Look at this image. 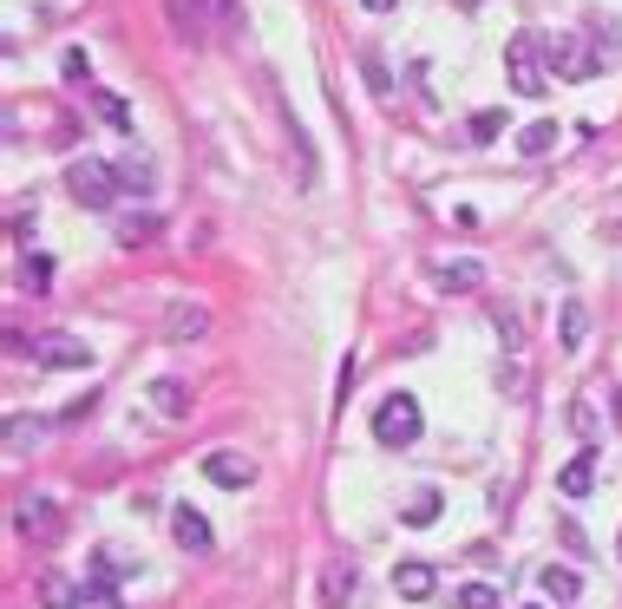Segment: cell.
Segmentation results:
<instances>
[{
    "mask_svg": "<svg viewBox=\"0 0 622 609\" xmlns=\"http://www.w3.org/2000/svg\"><path fill=\"white\" fill-rule=\"evenodd\" d=\"M505 72H512V92L544 98V92H551V59H544V39H538V33H512V39H505Z\"/></svg>",
    "mask_w": 622,
    "mask_h": 609,
    "instance_id": "cell-1",
    "label": "cell"
},
{
    "mask_svg": "<svg viewBox=\"0 0 622 609\" xmlns=\"http://www.w3.org/2000/svg\"><path fill=\"white\" fill-rule=\"evenodd\" d=\"M118 184H125V177H118L105 157H72V164H66V190H72L85 210H112Z\"/></svg>",
    "mask_w": 622,
    "mask_h": 609,
    "instance_id": "cell-2",
    "label": "cell"
},
{
    "mask_svg": "<svg viewBox=\"0 0 622 609\" xmlns=\"http://www.w3.org/2000/svg\"><path fill=\"white\" fill-rule=\"evenodd\" d=\"M544 59H551V72H558V79H571V85L603 72V52H590V46H584V33H551V39H544Z\"/></svg>",
    "mask_w": 622,
    "mask_h": 609,
    "instance_id": "cell-3",
    "label": "cell"
},
{
    "mask_svg": "<svg viewBox=\"0 0 622 609\" xmlns=\"http://www.w3.org/2000/svg\"><path fill=\"white\" fill-rule=\"evenodd\" d=\"M374 440H380L387 453L413 446V440H420V400H413V394H394V400H380V413H374Z\"/></svg>",
    "mask_w": 622,
    "mask_h": 609,
    "instance_id": "cell-4",
    "label": "cell"
},
{
    "mask_svg": "<svg viewBox=\"0 0 622 609\" xmlns=\"http://www.w3.org/2000/svg\"><path fill=\"white\" fill-rule=\"evenodd\" d=\"M26 354L39 367H92V348L79 335H39V341H26Z\"/></svg>",
    "mask_w": 622,
    "mask_h": 609,
    "instance_id": "cell-5",
    "label": "cell"
},
{
    "mask_svg": "<svg viewBox=\"0 0 622 609\" xmlns=\"http://www.w3.org/2000/svg\"><path fill=\"white\" fill-rule=\"evenodd\" d=\"M20 538L52 544V538H59V505H52V499H20Z\"/></svg>",
    "mask_w": 622,
    "mask_h": 609,
    "instance_id": "cell-6",
    "label": "cell"
},
{
    "mask_svg": "<svg viewBox=\"0 0 622 609\" xmlns=\"http://www.w3.org/2000/svg\"><path fill=\"white\" fill-rule=\"evenodd\" d=\"M171 538H177L190 558H203V551L216 544V538H210V525H203V512H190V505H177V512H171Z\"/></svg>",
    "mask_w": 622,
    "mask_h": 609,
    "instance_id": "cell-7",
    "label": "cell"
},
{
    "mask_svg": "<svg viewBox=\"0 0 622 609\" xmlns=\"http://www.w3.org/2000/svg\"><path fill=\"white\" fill-rule=\"evenodd\" d=\"M203 479H216V485H230V492H243V485L256 479V466H249L243 453H210V459H203Z\"/></svg>",
    "mask_w": 622,
    "mask_h": 609,
    "instance_id": "cell-8",
    "label": "cell"
},
{
    "mask_svg": "<svg viewBox=\"0 0 622 609\" xmlns=\"http://www.w3.org/2000/svg\"><path fill=\"white\" fill-rule=\"evenodd\" d=\"M394 590H400V597H407V604H426V597H433V590H439V571H433V564H420V558H413V564H400V571H394Z\"/></svg>",
    "mask_w": 622,
    "mask_h": 609,
    "instance_id": "cell-9",
    "label": "cell"
},
{
    "mask_svg": "<svg viewBox=\"0 0 622 609\" xmlns=\"http://www.w3.org/2000/svg\"><path fill=\"white\" fill-rule=\"evenodd\" d=\"M164 328H171V341H197V335L210 328V308H203V302H171Z\"/></svg>",
    "mask_w": 622,
    "mask_h": 609,
    "instance_id": "cell-10",
    "label": "cell"
},
{
    "mask_svg": "<svg viewBox=\"0 0 622 609\" xmlns=\"http://www.w3.org/2000/svg\"><path fill=\"white\" fill-rule=\"evenodd\" d=\"M39 604L46 609H98L85 584H66V577H46V584H39Z\"/></svg>",
    "mask_w": 622,
    "mask_h": 609,
    "instance_id": "cell-11",
    "label": "cell"
},
{
    "mask_svg": "<svg viewBox=\"0 0 622 609\" xmlns=\"http://www.w3.org/2000/svg\"><path fill=\"white\" fill-rule=\"evenodd\" d=\"M590 485H597V453H577V459L558 472V492H564V499H584Z\"/></svg>",
    "mask_w": 622,
    "mask_h": 609,
    "instance_id": "cell-12",
    "label": "cell"
},
{
    "mask_svg": "<svg viewBox=\"0 0 622 609\" xmlns=\"http://www.w3.org/2000/svg\"><path fill=\"white\" fill-rule=\"evenodd\" d=\"M538 584H544V597H551V604H577V590H584V577H577V571H564V564H544V571H538Z\"/></svg>",
    "mask_w": 622,
    "mask_h": 609,
    "instance_id": "cell-13",
    "label": "cell"
},
{
    "mask_svg": "<svg viewBox=\"0 0 622 609\" xmlns=\"http://www.w3.org/2000/svg\"><path fill=\"white\" fill-rule=\"evenodd\" d=\"M151 400H157L164 420H184V413H190V387H184V380H151Z\"/></svg>",
    "mask_w": 622,
    "mask_h": 609,
    "instance_id": "cell-14",
    "label": "cell"
},
{
    "mask_svg": "<svg viewBox=\"0 0 622 609\" xmlns=\"http://www.w3.org/2000/svg\"><path fill=\"white\" fill-rule=\"evenodd\" d=\"M433 276H439V289H446V295H453V289L466 295V289H479V282H485V269H479V262H439Z\"/></svg>",
    "mask_w": 622,
    "mask_h": 609,
    "instance_id": "cell-15",
    "label": "cell"
},
{
    "mask_svg": "<svg viewBox=\"0 0 622 609\" xmlns=\"http://www.w3.org/2000/svg\"><path fill=\"white\" fill-rule=\"evenodd\" d=\"M439 505H446V499H439V492H413V499H407V505H400V518H407V525H413V531H426V525H439Z\"/></svg>",
    "mask_w": 622,
    "mask_h": 609,
    "instance_id": "cell-16",
    "label": "cell"
},
{
    "mask_svg": "<svg viewBox=\"0 0 622 609\" xmlns=\"http://www.w3.org/2000/svg\"><path fill=\"white\" fill-rule=\"evenodd\" d=\"M551 144H558V125H551V118H538V125L518 131V151H525V157H544Z\"/></svg>",
    "mask_w": 622,
    "mask_h": 609,
    "instance_id": "cell-17",
    "label": "cell"
},
{
    "mask_svg": "<svg viewBox=\"0 0 622 609\" xmlns=\"http://www.w3.org/2000/svg\"><path fill=\"white\" fill-rule=\"evenodd\" d=\"M558 328H564V348L577 354V348H584V335H590V315H584V302H577V295L564 302V321H558Z\"/></svg>",
    "mask_w": 622,
    "mask_h": 609,
    "instance_id": "cell-18",
    "label": "cell"
},
{
    "mask_svg": "<svg viewBox=\"0 0 622 609\" xmlns=\"http://www.w3.org/2000/svg\"><path fill=\"white\" fill-rule=\"evenodd\" d=\"M39 433H46L39 420H26V413H13V420H7V453H26V446H39Z\"/></svg>",
    "mask_w": 622,
    "mask_h": 609,
    "instance_id": "cell-19",
    "label": "cell"
},
{
    "mask_svg": "<svg viewBox=\"0 0 622 609\" xmlns=\"http://www.w3.org/2000/svg\"><path fill=\"white\" fill-rule=\"evenodd\" d=\"M498 131H505V112H472V125H466V138H472V144H492Z\"/></svg>",
    "mask_w": 622,
    "mask_h": 609,
    "instance_id": "cell-20",
    "label": "cell"
},
{
    "mask_svg": "<svg viewBox=\"0 0 622 609\" xmlns=\"http://www.w3.org/2000/svg\"><path fill=\"white\" fill-rule=\"evenodd\" d=\"M361 72H367V85H374L380 98L394 92V72H387V59H380V52H361Z\"/></svg>",
    "mask_w": 622,
    "mask_h": 609,
    "instance_id": "cell-21",
    "label": "cell"
},
{
    "mask_svg": "<svg viewBox=\"0 0 622 609\" xmlns=\"http://www.w3.org/2000/svg\"><path fill=\"white\" fill-rule=\"evenodd\" d=\"M144 236H157V216H131V223H118V243H125V249H138Z\"/></svg>",
    "mask_w": 622,
    "mask_h": 609,
    "instance_id": "cell-22",
    "label": "cell"
},
{
    "mask_svg": "<svg viewBox=\"0 0 622 609\" xmlns=\"http://www.w3.org/2000/svg\"><path fill=\"white\" fill-rule=\"evenodd\" d=\"M459 609H505V604H498L492 584H466V590H459Z\"/></svg>",
    "mask_w": 622,
    "mask_h": 609,
    "instance_id": "cell-23",
    "label": "cell"
},
{
    "mask_svg": "<svg viewBox=\"0 0 622 609\" xmlns=\"http://www.w3.org/2000/svg\"><path fill=\"white\" fill-rule=\"evenodd\" d=\"M59 72H66V79H92V59H85L79 46H66V52H59Z\"/></svg>",
    "mask_w": 622,
    "mask_h": 609,
    "instance_id": "cell-24",
    "label": "cell"
},
{
    "mask_svg": "<svg viewBox=\"0 0 622 609\" xmlns=\"http://www.w3.org/2000/svg\"><path fill=\"white\" fill-rule=\"evenodd\" d=\"M92 98H98V112H105L118 131H131V112H125V98H112V92H92Z\"/></svg>",
    "mask_w": 622,
    "mask_h": 609,
    "instance_id": "cell-25",
    "label": "cell"
},
{
    "mask_svg": "<svg viewBox=\"0 0 622 609\" xmlns=\"http://www.w3.org/2000/svg\"><path fill=\"white\" fill-rule=\"evenodd\" d=\"M361 7H367V13H387V7H394V0H361Z\"/></svg>",
    "mask_w": 622,
    "mask_h": 609,
    "instance_id": "cell-26",
    "label": "cell"
},
{
    "mask_svg": "<svg viewBox=\"0 0 622 609\" xmlns=\"http://www.w3.org/2000/svg\"><path fill=\"white\" fill-rule=\"evenodd\" d=\"M617 420H622V394H617Z\"/></svg>",
    "mask_w": 622,
    "mask_h": 609,
    "instance_id": "cell-27",
    "label": "cell"
},
{
    "mask_svg": "<svg viewBox=\"0 0 622 609\" xmlns=\"http://www.w3.org/2000/svg\"><path fill=\"white\" fill-rule=\"evenodd\" d=\"M617 558H622V538H617Z\"/></svg>",
    "mask_w": 622,
    "mask_h": 609,
    "instance_id": "cell-28",
    "label": "cell"
}]
</instances>
